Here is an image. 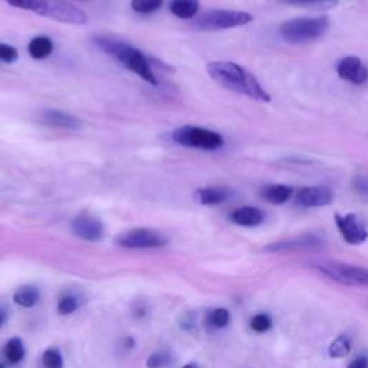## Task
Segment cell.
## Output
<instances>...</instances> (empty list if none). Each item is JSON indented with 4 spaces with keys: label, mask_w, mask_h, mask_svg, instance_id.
I'll return each mask as SVG.
<instances>
[{
    "label": "cell",
    "mask_w": 368,
    "mask_h": 368,
    "mask_svg": "<svg viewBox=\"0 0 368 368\" xmlns=\"http://www.w3.org/2000/svg\"><path fill=\"white\" fill-rule=\"evenodd\" d=\"M5 357L8 362L18 364L25 357V347L19 338H12L5 345Z\"/></svg>",
    "instance_id": "obj_23"
},
{
    "label": "cell",
    "mask_w": 368,
    "mask_h": 368,
    "mask_svg": "<svg viewBox=\"0 0 368 368\" xmlns=\"http://www.w3.org/2000/svg\"><path fill=\"white\" fill-rule=\"evenodd\" d=\"M296 205L300 207H324L332 203L334 193L328 187L308 186L300 187L295 196Z\"/></svg>",
    "instance_id": "obj_13"
},
{
    "label": "cell",
    "mask_w": 368,
    "mask_h": 368,
    "mask_svg": "<svg viewBox=\"0 0 368 368\" xmlns=\"http://www.w3.org/2000/svg\"><path fill=\"white\" fill-rule=\"evenodd\" d=\"M252 21L254 16L246 12L216 9L200 16L193 25L202 30H222L243 26Z\"/></svg>",
    "instance_id": "obj_7"
},
{
    "label": "cell",
    "mask_w": 368,
    "mask_h": 368,
    "mask_svg": "<svg viewBox=\"0 0 368 368\" xmlns=\"http://www.w3.org/2000/svg\"><path fill=\"white\" fill-rule=\"evenodd\" d=\"M353 186L356 189V192L368 200V177H364V176H357L354 177L353 180Z\"/></svg>",
    "instance_id": "obj_31"
},
{
    "label": "cell",
    "mask_w": 368,
    "mask_h": 368,
    "mask_svg": "<svg viewBox=\"0 0 368 368\" xmlns=\"http://www.w3.org/2000/svg\"><path fill=\"white\" fill-rule=\"evenodd\" d=\"M42 364L45 368H63V360L57 348H48L42 356Z\"/></svg>",
    "instance_id": "obj_26"
},
{
    "label": "cell",
    "mask_w": 368,
    "mask_h": 368,
    "mask_svg": "<svg viewBox=\"0 0 368 368\" xmlns=\"http://www.w3.org/2000/svg\"><path fill=\"white\" fill-rule=\"evenodd\" d=\"M8 5L29 10L66 25H85L88 16L66 0H3Z\"/></svg>",
    "instance_id": "obj_2"
},
{
    "label": "cell",
    "mask_w": 368,
    "mask_h": 368,
    "mask_svg": "<svg viewBox=\"0 0 368 368\" xmlns=\"http://www.w3.org/2000/svg\"><path fill=\"white\" fill-rule=\"evenodd\" d=\"M294 189L289 186H283V184H272V186H266L260 190V197L265 202L271 205H283L292 197Z\"/></svg>",
    "instance_id": "obj_17"
},
{
    "label": "cell",
    "mask_w": 368,
    "mask_h": 368,
    "mask_svg": "<svg viewBox=\"0 0 368 368\" xmlns=\"http://www.w3.org/2000/svg\"><path fill=\"white\" fill-rule=\"evenodd\" d=\"M329 29V19L327 16L315 18H294L283 22L279 28V35L283 41L294 45H303L323 38Z\"/></svg>",
    "instance_id": "obj_4"
},
{
    "label": "cell",
    "mask_w": 368,
    "mask_h": 368,
    "mask_svg": "<svg viewBox=\"0 0 368 368\" xmlns=\"http://www.w3.org/2000/svg\"><path fill=\"white\" fill-rule=\"evenodd\" d=\"M250 328L258 334H265L272 328V318L267 314H258L250 320Z\"/></svg>",
    "instance_id": "obj_27"
},
{
    "label": "cell",
    "mask_w": 368,
    "mask_h": 368,
    "mask_svg": "<svg viewBox=\"0 0 368 368\" xmlns=\"http://www.w3.org/2000/svg\"><path fill=\"white\" fill-rule=\"evenodd\" d=\"M18 58H19V54L13 46L6 45V43H0V62L12 63Z\"/></svg>",
    "instance_id": "obj_30"
},
{
    "label": "cell",
    "mask_w": 368,
    "mask_h": 368,
    "mask_svg": "<svg viewBox=\"0 0 368 368\" xmlns=\"http://www.w3.org/2000/svg\"><path fill=\"white\" fill-rule=\"evenodd\" d=\"M72 230L75 235L83 241L96 242L104 236V226L101 221L91 213H81L72 222Z\"/></svg>",
    "instance_id": "obj_11"
},
{
    "label": "cell",
    "mask_w": 368,
    "mask_h": 368,
    "mask_svg": "<svg viewBox=\"0 0 368 368\" xmlns=\"http://www.w3.org/2000/svg\"><path fill=\"white\" fill-rule=\"evenodd\" d=\"M0 368H9L6 364H0Z\"/></svg>",
    "instance_id": "obj_35"
},
{
    "label": "cell",
    "mask_w": 368,
    "mask_h": 368,
    "mask_svg": "<svg viewBox=\"0 0 368 368\" xmlns=\"http://www.w3.org/2000/svg\"><path fill=\"white\" fill-rule=\"evenodd\" d=\"M207 72L213 81L223 88L245 95L259 103H269L271 95L260 85V82L246 71L243 66L230 61H214L207 65Z\"/></svg>",
    "instance_id": "obj_1"
},
{
    "label": "cell",
    "mask_w": 368,
    "mask_h": 368,
    "mask_svg": "<svg viewBox=\"0 0 368 368\" xmlns=\"http://www.w3.org/2000/svg\"><path fill=\"white\" fill-rule=\"evenodd\" d=\"M279 3L283 5H292V6H300L308 8L315 10H329L337 8L340 0H278Z\"/></svg>",
    "instance_id": "obj_20"
},
{
    "label": "cell",
    "mask_w": 368,
    "mask_h": 368,
    "mask_svg": "<svg viewBox=\"0 0 368 368\" xmlns=\"http://www.w3.org/2000/svg\"><path fill=\"white\" fill-rule=\"evenodd\" d=\"M13 300L23 308H32L39 300V291L35 287H22L13 295Z\"/></svg>",
    "instance_id": "obj_22"
},
{
    "label": "cell",
    "mask_w": 368,
    "mask_h": 368,
    "mask_svg": "<svg viewBox=\"0 0 368 368\" xmlns=\"http://www.w3.org/2000/svg\"><path fill=\"white\" fill-rule=\"evenodd\" d=\"M315 269L331 280L347 287H368V269L361 266L341 263L337 260H324L314 263Z\"/></svg>",
    "instance_id": "obj_5"
},
{
    "label": "cell",
    "mask_w": 368,
    "mask_h": 368,
    "mask_svg": "<svg viewBox=\"0 0 368 368\" xmlns=\"http://www.w3.org/2000/svg\"><path fill=\"white\" fill-rule=\"evenodd\" d=\"M54 51V42L48 37L33 38L28 45V52L35 59H45Z\"/></svg>",
    "instance_id": "obj_18"
},
{
    "label": "cell",
    "mask_w": 368,
    "mask_h": 368,
    "mask_svg": "<svg viewBox=\"0 0 368 368\" xmlns=\"http://www.w3.org/2000/svg\"><path fill=\"white\" fill-rule=\"evenodd\" d=\"M324 245V241L316 235H303L285 241H278L266 245L263 247L265 252L280 254V252H298V250H309L318 249Z\"/></svg>",
    "instance_id": "obj_10"
},
{
    "label": "cell",
    "mask_w": 368,
    "mask_h": 368,
    "mask_svg": "<svg viewBox=\"0 0 368 368\" xmlns=\"http://www.w3.org/2000/svg\"><path fill=\"white\" fill-rule=\"evenodd\" d=\"M348 368H368V358L365 356H358L348 364Z\"/></svg>",
    "instance_id": "obj_32"
},
{
    "label": "cell",
    "mask_w": 368,
    "mask_h": 368,
    "mask_svg": "<svg viewBox=\"0 0 368 368\" xmlns=\"http://www.w3.org/2000/svg\"><path fill=\"white\" fill-rule=\"evenodd\" d=\"M94 43L99 49H103L107 55H111L112 58L121 62L127 70L136 72L145 82L152 83V85L154 87L159 85V81L152 70V66H150V62L137 48L124 43L121 41H115V39L104 38V37L94 38Z\"/></svg>",
    "instance_id": "obj_3"
},
{
    "label": "cell",
    "mask_w": 368,
    "mask_h": 368,
    "mask_svg": "<svg viewBox=\"0 0 368 368\" xmlns=\"http://www.w3.org/2000/svg\"><path fill=\"white\" fill-rule=\"evenodd\" d=\"M164 3V0H132L131 6L137 13L148 14L159 10Z\"/></svg>",
    "instance_id": "obj_25"
},
{
    "label": "cell",
    "mask_w": 368,
    "mask_h": 368,
    "mask_svg": "<svg viewBox=\"0 0 368 368\" xmlns=\"http://www.w3.org/2000/svg\"><path fill=\"white\" fill-rule=\"evenodd\" d=\"M6 318H8V315H6L5 309L0 308V327H3V324L6 323Z\"/></svg>",
    "instance_id": "obj_33"
},
{
    "label": "cell",
    "mask_w": 368,
    "mask_h": 368,
    "mask_svg": "<svg viewBox=\"0 0 368 368\" xmlns=\"http://www.w3.org/2000/svg\"><path fill=\"white\" fill-rule=\"evenodd\" d=\"M337 74L341 79L353 83V85H364L368 81V70L357 57H345L340 59L337 63Z\"/></svg>",
    "instance_id": "obj_12"
},
{
    "label": "cell",
    "mask_w": 368,
    "mask_h": 368,
    "mask_svg": "<svg viewBox=\"0 0 368 368\" xmlns=\"http://www.w3.org/2000/svg\"><path fill=\"white\" fill-rule=\"evenodd\" d=\"M207 323L217 329H222L225 327L229 325L230 323V312L226 308H217L213 309L209 315H207Z\"/></svg>",
    "instance_id": "obj_24"
},
{
    "label": "cell",
    "mask_w": 368,
    "mask_h": 368,
    "mask_svg": "<svg viewBox=\"0 0 368 368\" xmlns=\"http://www.w3.org/2000/svg\"><path fill=\"white\" fill-rule=\"evenodd\" d=\"M334 221L338 227V232L341 233L343 239L348 245H361L368 239V232L364 227L362 222L358 219V216L354 213L348 214H338L336 213Z\"/></svg>",
    "instance_id": "obj_9"
},
{
    "label": "cell",
    "mask_w": 368,
    "mask_h": 368,
    "mask_svg": "<svg viewBox=\"0 0 368 368\" xmlns=\"http://www.w3.org/2000/svg\"><path fill=\"white\" fill-rule=\"evenodd\" d=\"M172 139L176 144L183 147L200 150H219L225 145V140L219 132L194 125H184L177 128L173 132Z\"/></svg>",
    "instance_id": "obj_6"
},
{
    "label": "cell",
    "mask_w": 368,
    "mask_h": 368,
    "mask_svg": "<svg viewBox=\"0 0 368 368\" xmlns=\"http://www.w3.org/2000/svg\"><path fill=\"white\" fill-rule=\"evenodd\" d=\"M230 221L243 227H256L263 223L265 213L252 206H243L230 213Z\"/></svg>",
    "instance_id": "obj_15"
},
{
    "label": "cell",
    "mask_w": 368,
    "mask_h": 368,
    "mask_svg": "<svg viewBox=\"0 0 368 368\" xmlns=\"http://www.w3.org/2000/svg\"><path fill=\"white\" fill-rule=\"evenodd\" d=\"M41 120L43 124L51 125L55 128H63V130H79L82 127L81 120H78L76 116L66 114L59 110H46Z\"/></svg>",
    "instance_id": "obj_14"
},
{
    "label": "cell",
    "mask_w": 368,
    "mask_h": 368,
    "mask_svg": "<svg viewBox=\"0 0 368 368\" xmlns=\"http://www.w3.org/2000/svg\"><path fill=\"white\" fill-rule=\"evenodd\" d=\"M183 368H200L197 364H193V362H190V364H186V365H184Z\"/></svg>",
    "instance_id": "obj_34"
},
{
    "label": "cell",
    "mask_w": 368,
    "mask_h": 368,
    "mask_svg": "<svg viewBox=\"0 0 368 368\" xmlns=\"http://www.w3.org/2000/svg\"><path fill=\"white\" fill-rule=\"evenodd\" d=\"M198 0H172L170 12L180 19H192L198 13Z\"/></svg>",
    "instance_id": "obj_19"
},
{
    "label": "cell",
    "mask_w": 368,
    "mask_h": 368,
    "mask_svg": "<svg viewBox=\"0 0 368 368\" xmlns=\"http://www.w3.org/2000/svg\"><path fill=\"white\" fill-rule=\"evenodd\" d=\"M233 197V190L229 187H203L196 192V200L200 205L216 206L222 205Z\"/></svg>",
    "instance_id": "obj_16"
},
{
    "label": "cell",
    "mask_w": 368,
    "mask_h": 368,
    "mask_svg": "<svg viewBox=\"0 0 368 368\" xmlns=\"http://www.w3.org/2000/svg\"><path fill=\"white\" fill-rule=\"evenodd\" d=\"M353 349V341L348 334H341L334 340L328 348V354L331 358H343L347 357Z\"/></svg>",
    "instance_id": "obj_21"
},
{
    "label": "cell",
    "mask_w": 368,
    "mask_h": 368,
    "mask_svg": "<svg viewBox=\"0 0 368 368\" xmlns=\"http://www.w3.org/2000/svg\"><path fill=\"white\" fill-rule=\"evenodd\" d=\"M170 364H172V357L167 353H163V351H159V353L152 354L147 360L148 368H163V367L170 365Z\"/></svg>",
    "instance_id": "obj_29"
},
{
    "label": "cell",
    "mask_w": 368,
    "mask_h": 368,
    "mask_svg": "<svg viewBox=\"0 0 368 368\" xmlns=\"http://www.w3.org/2000/svg\"><path fill=\"white\" fill-rule=\"evenodd\" d=\"M115 243L125 249H153L167 243V238L154 229H131L116 236Z\"/></svg>",
    "instance_id": "obj_8"
},
{
    "label": "cell",
    "mask_w": 368,
    "mask_h": 368,
    "mask_svg": "<svg viewBox=\"0 0 368 368\" xmlns=\"http://www.w3.org/2000/svg\"><path fill=\"white\" fill-rule=\"evenodd\" d=\"M78 308V300L72 295H65L58 300V314L59 315H70L75 312Z\"/></svg>",
    "instance_id": "obj_28"
}]
</instances>
